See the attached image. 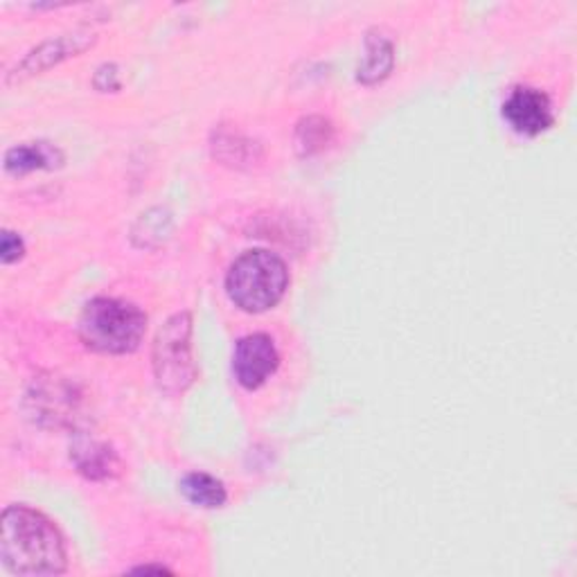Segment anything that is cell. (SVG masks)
Instances as JSON below:
<instances>
[{"label": "cell", "instance_id": "5", "mask_svg": "<svg viewBox=\"0 0 577 577\" xmlns=\"http://www.w3.org/2000/svg\"><path fill=\"white\" fill-rule=\"evenodd\" d=\"M97 41L95 32L88 30H77V32H66L60 36H52L47 41H41L39 45H34L28 55L14 64V68L8 73L6 82L8 84H19L28 77H34L52 66H57L71 57L82 55L88 47H93Z\"/></svg>", "mask_w": 577, "mask_h": 577}, {"label": "cell", "instance_id": "2", "mask_svg": "<svg viewBox=\"0 0 577 577\" xmlns=\"http://www.w3.org/2000/svg\"><path fill=\"white\" fill-rule=\"evenodd\" d=\"M147 332V313L127 300L99 296L84 304L79 317L82 343L101 354H129Z\"/></svg>", "mask_w": 577, "mask_h": 577}, {"label": "cell", "instance_id": "3", "mask_svg": "<svg viewBox=\"0 0 577 577\" xmlns=\"http://www.w3.org/2000/svg\"><path fill=\"white\" fill-rule=\"evenodd\" d=\"M289 287L285 261L265 248L242 253L228 269V298L248 313H261L276 307Z\"/></svg>", "mask_w": 577, "mask_h": 577}, {"label": "cell", "instance_id": "10", "mask_svg": "<svg viewBox=\"0 0 577 577\" xmlns=\"http://www.w3.org/2000/svg\"><path fill=\"white\" fill-rule=\"evenodd\" d=\"M395 64V47L391 43V39H386L384 34H368L365 36V50H363V57L361 64L356 68V79L361 84H377L384 77H388V73L393 71Z\"/></svg>", "mask_w": 577, "mask_h": 577}, {"label": "cell", "instance_id": "12", "mask_svg": "<svg viewBox=\"0 0 577 577\" xmlns=\"http://www.w3.org/2000/svg\"><path fill=\"white\" fill-rule=\"evenodd\" d=\"M334 138V127L323 116H307L296 127V149L300 156L323 151Z\"/></svg>", "mask_w": 577, "mask_h": 577}, {"label": "cell", "instance_id": "7", "mask_svg": "<svg viewBox=\"0 0 577 577\" xmlns=\"http://www.w3.org/2000/svg\"><path fill=\"white\" fill-rule=\"evenodd\" d=\"M501 114L516 133L528 138L548 131L555 122L551 97L535 86L512 88L503 101Z\"/></svg>", "mask_w": 577, "mask_h": 577}, {"label": "cell", "instance_id": "6", "mask_svg": "<svg viewBox=\"0 0 577 577\" xmlns=\"http://www.w3.org/2000/svg\"><path fill=\"white\" fill-rule=\"evenodd\" d=\"M280 365V354L274 339L265 332L246 334L237 341L233 354V373L242 388L255 391L265 384Z\"/></svg>", "mask_w": 577, "mask_h": 577}, {"label": "cell", "instance_id": "16", "mask_svg": "<svg viewBox=\"0 0 577 577\" xmlns=\"http://www.w3.org/2000/svg\"><path fill=\"white\" fill-rule=\"evenodd\" d=\"M133 573H170V568H165V566H140V568H133Z\"/></svg>", "mask_w": 577, "mask_h": 577}, {"label": "cell", "instance_id": "8", "mask_svg": "<svg viewBox=\"0 0 577 577\" xmlns=\"http://www.w3.org/2000/svg\"><path fill=\"white\" fill-rule=\"evenodd\" d=\"M64 163V151L45 140L21 142L6 151V170L10 174H30L36 170H55Z\"/></svg>", "mask_w": 577, "mask_h": 577}, {"label": "cell", "instance_id": "15", "mask_svg": "<svg viewBox=\"0 0 577 577\" xmlns=\"http://www.w3.org/2000/svg\"><path fill=\"white\" fill-rule=\"evenodd\" d=\"M95 88L97 90H104V93H109V90H120V73H118V66L116 64H104L97 68L95 73V79H93Z\"/></svg>", "mask_w": 577, "mask_h": 577}, {"label": "cell", "instance_id": "14", "mask_svg": "<svg viewBox=\"0 0 577 577\" xmlns=\"http://www.w3.org/2000/svg\"><path fill=\"white\" fill-rule=\"evenodd\" d=\"M23 253H25V242L21 239V235L12 231H3V235H0V259H3V265H12V261L23 257Z\"/></svg>", "mask_w": 577, "mask_h": 577}, {"label": "cell", "instance_id": "1", "mask_svg": "<svg viewBox=\"0 0 577 577\" xmlns=\"http://www.w3.org/2000/svg\"><path fill=\"white\" fill-rule=\"evenodd\" d=\"M0 559L14 575H62L68 568L60 528L43 512L10 505L3 512Z\"/></svg>", "mask_w": 577, "mask_h": 577}, {"label": "cell", "instance_id": "11", "mask_svg": "<svg viewBox=\"0 0 577 577\" xmlns=\"http://www.w3.org/2000/svg\"><path fill=\"white\" fill-rule=\"evenodd\" d=\"M179 488L192 505L205 510H217L228 499L226 485L217 477L205 474V471H190V474L181 479Z\"/></svg>", "mask_w": 577, "mask_h": 577}, {"label": "cell", "instance_id": "9", "mask_svg": "<svg viewBox=\"0 0 577 577\" xmlns=\"http://www.w3.org/2000/svg\"><path fill=\"white\" fill-rule=\"evenodd\" d=\"M71 458L77 464V471L86 479L93 481H104V479H111L116 471H118V456L116 451H111L109 445L90 440V438H79L73 445Z\"/></svg>", "mask_w": 577, "mask_h": 577}, {"label": "cell", "instance_id": "4", "mask_svg": "<svg viewBox=\"0 0 577 577\" xmlns=\"http://www.w3.org/2000/svg\"><path fill=\"white\" fill-rule=\"evenodd\" d=\"M192 317L188 311L174 313L172 319L159 330L153 341V375L161 391L170 395L185 393L194 377L196 368L192 361Z\"/></svg>", "mask_w": 577, "mask_h": 577}, {"label": "cell", "instance_id": "13", "mask_svg": "<svg viewBox=\"0 0 577 577\" xmlns=\"http://www.w3.org/2000/svg\"><path fill=\"white\" fill-rule=\"evenodd\" d=\"M213 147H215V156H220V159L228 165H242V163L255 161V153H253L255 142L248 138H242L233 131L222 133Z\"/></svg>", "mask_w": 577, "mask_h": 577}]
</instances>
